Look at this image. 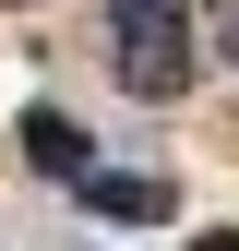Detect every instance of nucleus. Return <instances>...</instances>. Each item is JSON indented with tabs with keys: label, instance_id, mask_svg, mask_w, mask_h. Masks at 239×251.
Listing matches in <instances>:
<instances>
[{
	"label": "nucleus",
	"instance_id": "nucleus-4",
	"mask_svg": "<svg viewBox=\"0 0 239 251\" xmlns=\"http://www.w3.org/2000/svg\"><path fill=\"white\" fill-rule=\"evenodd\" d=\"M191 251H239V239H227V227H215V239H191Z\"/></svg>",
	"mask_w": 239,
	"mask_h": 251
},
{
	"label": "nucleus",
	"instance_id": "nucleus-3",
	"mask_svg": "<svg viewBox=\"0 0 239 251\" xmlns=\"http://www.w3.org/2000/svg\"><path fill=\"white\" fill-rule=\"evenodd\" d=\"M24 155H36L48 179H84V168H96V155H84V132H72L60 108H24Z\"/></svg>",
	"mask_w": 239,
	"mask_h": 251
},
{
	"label": "nucleus",
	"instance_id": "nucleus-2",
	"mask_svg": "<svg viewBox=\"0 0 239 251\" xmlns=\"http://www.w3.org/2000/svg\"><path fill=\"white\" fill-rule=\"evenodd\" d=\"M72 192H84V203H96V215H108V227H167V215H179V192H167V179H156V168H84V179H72Z\"/></svg>",
	"mask_w": 239,
	"mask_h": 251
},
{
	"label": "nucleus",
	"instance_id": "nucleus-1",
	"mask_svg": "<svg viewBox=\"0 0 239 251\" xmlns=\"http://www.w3.org/2000/svg\"><path fill=\"white\" fill-rule=\"evenodd\" d=\"M108 24H120V84L132 96L191 84V0H108Z\"/></svg>",
	"mask_w": 239,
	"mask_h": 251
}]
</instances>
